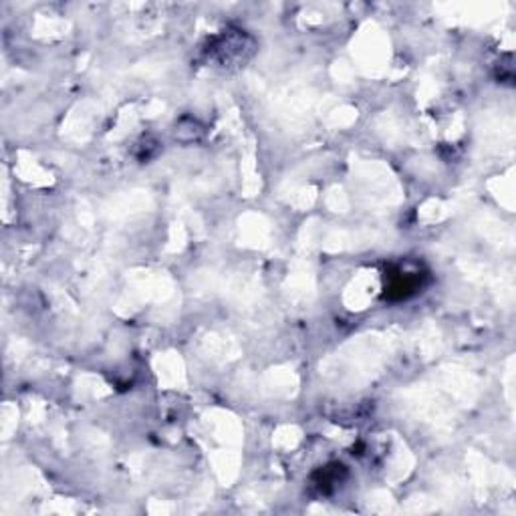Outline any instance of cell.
<instances>
[{
	"label": "cell",
	"instance_id": "cell-1",
	"mask_svg": "<svg viewBox=\"0 0 516 516\" xmlns=\"http://www.w3.org/2000/svg\"><path fill=\"white\" fill-rule=\"evenodd\" d=\"M418 288V276L416 274H407V272H398L391 283L387 285V295H396L398 299H405L409 295H414Z\"/></svg>",
	"mask_w": 516,
	"mask_h": 516
}]
</instances>
